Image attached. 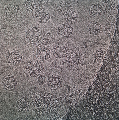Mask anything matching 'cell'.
I'll return each mask as SVG.
<instances>
[{
	"mask_svg": "<svg viewBox=\"0 0 119 120\" xmlns=\"http://www.w3.org/2000/svg\"><path fill=\"white\" fill-rule=\"evenodd\" d=\"M45 77L43 75H41L39 76L38 78V80L40 82L42 83L45 81Z\"/></svg>",
	"mask_w": 119,
	"mask_h": 120,
	"instance_id": "obj_15",
	"label": "cell"
},
{
	"mask_svg": "<svg viewBox=\"0 0 119 120\" xmlns=\"http://www.w3.org/2000/svg\"><path fill=\"white\" fill-rule=\"evenodd\" d=\"M2 84L6 90L12 91L16 89L17 83L14 77L7 75L4 77Z\"/></svg>",
	"mask_w": 119,
	"mask_h": 120,
	"instance_id": "obj_5",
	"label": "cell"
},
{
	"mask_svg": "<svg viewBox=\"0 0 119 120\" xmlns=\"http://www.w3.org/2000/svg\"><path fill=\"white\" fill-rule=\"evenodd\" d=\"M62 81V79L59 76L53 75L48 79V86L53 90H58L61 87Z\"/></svg>",
	"mask_w": 119,
	"mask_h": 120,
	"instance_id": "obj_6",
	"label": "cell"
},
{
	"mask_svg": "<svg viewBox=\"0 0 119 120\" xmlns=\"http://www.w3.org/2000/svg\"><path fill=\"white\" fill-rule=\"evenodd\" d=\"M31 105L30 101L28 98H23L17 101L16 107L20 111L25 113L29 110Z\"/></svg>",
	"mask_w": 119,
	"mask_h": 120,
	"instance_id": "obj_11",
	"label": "cell"
},
{
	"mask_svg": "<svg viewBox=\"0 0 119 120\" xmlns=\"http://www.w3.org/2000/svg\"><path fill=\"white\" fill-rule=\"evenodd\" d=\"M26 67L30 75L34 77L40 75L44 70L42 64L39 61H30L27 63Z\"/></svg>",
	"mask_w": 119,
	"mask_h": 120,
	"instance_id": "obj_1",
	"label": "cell"
},
{
	"mask_svg": "<svg viewBox=\"0 0 119 120\" xmlns=\"http://www.w3.org/2000/svg\"><path fill=\"white\" fill-rule=\"evenodd\" d=\"M6 57L9 63L15 65L19 64L22 59L20 52L15 49H12L9 51L6 55Z\"/></svg>",
	"mask_w": 119,
	"mask_h": 120,
	"instance_id": "obj_3",
	"label": "cell"
},
{
	"mask_svg": "<svg viewBox=\"0 0 119 120\" xmlns=\"http://www.w3.org/2000/svg\"><path fill=\"white\" fill-rule=\"evenodd\" d=\"M50 56V51L48 48L42 47L38 48L37 52V57L39 60L44 61L48 60Z\"/></svg>",
	"mask_w": 119,
	"mask_h": 120,
	"instance_id": "obj_13",
	"label": "cell"
},
{
	"mask_svg": "<svg viewBox=\"0 0 119 120\" xmlns=\"http://www.w3.org/2000/svg\"><path fill=\"white\" fill-rule=\"evenodd\" d=\"M69 48L65 44H58L53 49L54 56L58 58L66 57L69 54Z\"/></svg>",
	"mask_w": 119,
	"mask_h": 120,
	"instance_id": "obj_2",
	"label": "cell"
},
{
	"mask_svg": "<svg viewBox=\"0 0 119 120\" xmlns=\"http://www.w3.org/2000/svg\"><path fill=\"white\" fill-rule=\"evenodd\" d=\"M57 10L59 14L64 17L73 10L70 3L61 2L58 4Z\"/></svg>",
	"mask_w": 119,
	"mask_h": 120,
	"instance_id": "obj_9",
	"label": "cell"
},
{
	"mask_svg": "<svg viewBox=\"0 0 119 120\" xmlns=\"http://www.w3.org/2000/svg\"><path fill=\"white\" fill-rule=\"evenodd\" d=\"M69 54L66 57L67 58V61L70 62L69 63L78 64L83 61V56L79 51H73Z\"/></svg>",
	"mask_w": 119,
	"mask_h": 120,
	"instance_id": "obj_12",
	"label": "cell"
},
{
	"mask_svg": "<svg viewBox=\"0 0 119 120\" xmlns=\"http://www.w3.org/2000/svg\"><path fill=\"white\" fill-rule=\"evenodd\" d=\"M42 33L39 28L36 27H32L27 32L26 38L30 42L35 44L37 40Z\"/></svg>",
	"mask_w": 119,
	"mask_h": 120,
	"instance_id": "obj_8",
	"label": "cell"
},
{
	"mask_svg": "<svg viewBox=\"0 0 119 120\" xmlns=\"http://www.w3.org/2000/svg\"><path fill=\"white\" fill-rule=\"evenodd\" d=\"M104 4H92L89 8V14L94 17H98L100 16L104 10Z\"/></svg>",
	"mask_w": 119,
	"mask_h": 120,
	"instance_id": "obj_10",
	"label": "cell"
},
{
	"mask_svg": "<svg viewBox=\"0 0 119 120\" xmlns=\"http://www.w3.org/2000/svg\"><path fill=\"white\" fill-rule=\"evenodd\" d=\"M101 25L96 21L91 22L88 26V31L90 34L96 35L99 34L101 30Z\"/></svg>",
	"mask_w": 119,
	"mask_h": 120,
	"instance_id": "obj_14",
	"label": "cell"
},
{
	"mask_svg": "<svg viewBox=\"0 0 119 120\" xmlns=\"http://www.w3.org/2000/svg\"><path fill=\"white\" fill-rule=\"evenodd\" d=\"M73 29L69 24H62L59 26L58 30V33L63 38H67L72 35Z\"/></svg>",
	"mask_w": 119,
	"mask_h": 120,
	"instance_id": "obj_4",
	"label": "cell"
},
{
	"mask_svg": "<svg viewBox=\"0 0 119 120\" xmlns=\"http://www.w3.org/2000/svg\"><path fill=\"white\" fill-rule=\"evenodd\" d=\"M36 20L39 22L45 24L50 19L49 11L46 9L40 8L35 13Z\"/></svg>",
	"mask_w": 119,
	"mask_h": 120,
	"instance_id": "obj_7",
	"label": "cell"
}]
</instances>
